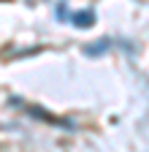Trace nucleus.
Masks as SVG:
<instances>
[{"instance_id":"obj_2","label":"nucleus","mask_w":149,"mask_h":152,"mask_svg":"<svg viewBox=\"0 0 149 152\" xmlns=\"http://www.w3.org/2000/svg\"><path fill=\"white\" fill-rule=\"evenodd\" d=\"M108 49H111V41H108V38H103V41H98L95 46H87L84 54H87V57H100V54H106Z\"/></svg>"},{"instance_id":"obj_3","label":"nucleus","mask_w":149,"mask_h":152,"mask_svg":"<svg viewBox=\"0 0 149 152\" xmlns=\"http://www.w3.org/2000/svg\"><path fill=\"white\" fill-rule=\"evenodd\" d=\"M57 16H60V19L65 16V3H60V6H57Z\"/></svg>"},{"instance_id":"obj_1","label":"nucleus","mask_w":149,"mask_h":152,"mask_svg":"<svg viewBox=\"0 0 149 152\" xmlns=\"http://www.w3.org/2000/svg\"><path fill=\"white\" fill-rule=\"evenodd\" d=\"M71 22L81 30H87L95 25V11H76V14H71Z\"/></svg>"}]
</instances>
